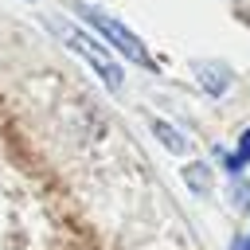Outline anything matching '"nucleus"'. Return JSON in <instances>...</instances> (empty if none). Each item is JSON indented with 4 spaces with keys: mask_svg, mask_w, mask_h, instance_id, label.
Listing matches in <instances>:
<instances>
[{
    "mask_svg": "<svg viewBox=\"0 0 250 250\" xmlns=\"http://www.w3.org/2000/svg\"><path fill=\"white\" fill-rule=\"evenodd\" d=\"M70 47H74V51H82V55H86V62H90V66H94V70H98L113 90L121 86V70H117V62L109 59V51H102V47H98L94 39H86L82 31H74V35H70Z\"/></svg>",
    "mask_w": 250,
    "mask_h": 250,
    "instance_id": "obj_2",
    "label": "nucleus"
},
{
    "mask_svg": "<svg viewBox=\"0 0 250 250\" xmlns=\"http://www.w3.org/2000/svg\"><path fill=\"white\" fill-rule=\"evenodd\" d=\"M148 125H152V133H156V137H160V141H164V145H168V148H172L176 156H184V152H188V141H184V137H180V133H176V129H172L168 121H160V117H152Z\"/></svg>",
    "mask_w": 250,
    "mask_h": 250,
    "instance_id": "obj_4",
    "label": "nucleus"
},
{
    "mask_svg": "<svg viewBox=\"0 0 250 250\" xmlns=\"http://www.w3.org/2000/svg\"><path fill=\"white\" fill-rule=\"evenodd\" d=\"M234 250H250V234H238L234 238Z\"/></svg>",
    "mask_w": 250,
    "mask_h": 250,
    "instance_id": "obj_8",
    "label": "nucleus"
},
{
    "mask_svg": "<svg viewBox=\"0 0 250 250\" xmlns=\"http://www.w3.org/2000/svg\"><path fill=\"white\" fill-rule=\"evenodd\" d=\"M78 16H82L86 23H94V27H98V31H102V35H105V39H109V43H113L129 62H137V66H145V70H152V66H156V62H152V55L145 51V43H141V39L121 23V20H113V16L98 12V8H78Z\"/></svg>",
    "mask_w": 250,
    "mask_h": 250,
    "instance_id": "obj_1",
    "label": "nucleus"
},
{
    "mask_svg": "<svg viewBox=\"0 0 250 250\" xmlns=\"http://www.w3.org/2000/svg\"><path fill=\"white\" fill-rule=\"evenodd\" d=\"M234 203L250 215V184H246V180H234Z\"/></svg>",
    "mask_w": 250,
    "mask_h": 250,
    "instance_id": "obj_6",
    "label": "nucleus"
},
{
    "mask_svg": "<svg viewBox=\"0 0 250 250\" xmlns=\"http://www.w3.org/2000/svg\"><path fill=\"white\" fill-rule=\"evenodd\" d=\"M184 184H191L195 195H207V191H211V172H207L203 164H188V168H184Z\"/></svg>",
    "mask_w": 250,
    "mask_h": 250,
    "instance_id": "obj_5",
    "label": "nucleus"
},
{
    "mask_svg": "<svg viewBox=\"0 0 250 250\" xmlns=\"http://www.w3.org/2000/svg\"><path fill=\"white\" fill-rule=\"evenodd\" d=\"M195 74H199V82H203V90H207V94H223V90L230 86V74H227L223 66L215 70V66L199 62V66H195Z\"/></svg>",
    "mask_w": 250,
    "mask_h": 250,
    "instance_id": "obj_3",
    "label": "nucleus"
},
{
    "mask_svg": "<svg viewBox=\"0 0 250 250\" xmlns=\"http://www.w3.org/2000/svg\"><path fill=\"white\" fill-rule=\"evenodd\" d=\"M238 160H250V129H246L242 141H238Z\"/></svg>",
    "mask_w": 250,
    "mask_h": 250,
    "instance_id": "obj_7",
    "label": "nucleus"
}]
</instances>
